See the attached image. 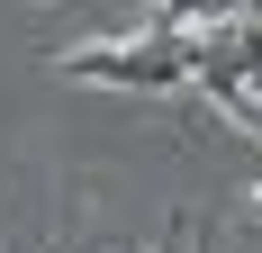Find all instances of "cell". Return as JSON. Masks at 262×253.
Returning a JSON list of instances; mask_svg holds the SVG:
<instances>
[{
  "mask_svg": "<svg viewBox=\"0 0 262 253\" xmlns=\"http://www.w3.org/2000/svg\"><path fill=\"white\" fill-rule=\"evenodd\" d=\"M36 9H54V0H36Z\"/></svg>",
  "mask_w": 262,
  "mask_h": 253,
  "instance_id": "7a4b0ae2",
  "label": "cell"
},
{
  "mask_svg": "<svg viewBox=\"0 0 262 253\" xmlns=\"http://www.w3.org/2000/svg\"><path fill=\"white\" fill-rule=\"evenodd\" d=\"M244 100H253V118H262V73H253V81H244Z\"/></svg>",
  "mask_w": 262,
  "mask_h": 253,
  "instance_id": "6da1fadb",
  "label": "cell"
}]
</instances>
